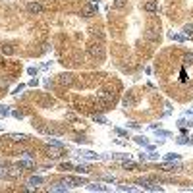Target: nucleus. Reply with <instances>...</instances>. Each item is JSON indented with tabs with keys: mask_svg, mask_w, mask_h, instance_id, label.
I'll return each mask as SVG.
<instances>
[{
	"mask_svg": "<svg viewBox=\"0 0 193 193\" xmlns=\"http://www.w3.org/2000/svg\"><path fill=\"white\" fill-rule=\"evenodd\" d=\"M137 183L143 187V189H147V191H162V186L158 182H153V180H149V178H141V180H137Z\"/></svg>",
	"mask_w": 193,
	"mask_h": 193,
	"instance_id": "f257e3e1",
	"label": "nucleus"
},
{
	"mask_svg": "<svg viewBox=\"0 0 193 193\" xmlns=\"http://www.w3.org/2000/svg\"><path fill=\"white\" fill-rule=\"evenodd\" d=\"M64 183H68L70 187H81V186H87V180L85 178H75V176H66Z\"/></svg>",
	"mask_w": 193,
	"mask_h": 193,
	"instance_id": "f03ea898",
	"label": "nucleus"
},
{
	"mask_svg": "<svg viewBox=\"0 0 193 193\" xmlns=\"http://www.w3.org/2000/svg\"><path fill=\"white\" fill-rule=\"evenodd\" d=\"M97 10H98V4H95V2L85 4L83 10H81V16H83V18H91V16H95V14H97Z\"/></svg>",
	"mask_w": 193,
	"mask_h": 193,
	"instance_id": "7ed1b4c3",
	"label": "nucleus"
},
{
	"mask_svg": "<svg viewBox=\"0 0 193 193\" xmlns=\"http://www.w3.org/2000/svg\"><path fill=\"white\" fill-rule=\"evenodd\" d=\"M160 170H164V172H180V170H183V166L182 164H172L170 160H166V162L160 164Z\"/></svg>",
	"mask_w": 193,
	"mask_h": 193,
	"instance_id": "20e7f679",
	"label": "nucleus"
},
{
	"mask_svg": "<svg viewBox=\"0 0 193 193\" xmlns=\"http://www.w3.org/2000/svg\"><path fill=\"white\" fill-rule=\"evenodd\" d=\"M18 166L21 168V170H35V160H33V158H25V160H19Z\"/></svg>",
	"mask_w": 193,
	"mask_h": 193,
	"instance_id": "39448f33",
	"label": "nucleus"
},
{
	"mask_svg": "<svg viewBox=\"0 0 193 193\" xmlns=\"http://www.w3.org/2000/svg\"><path fill=\"white\" fill-rule=\"evenodd\" d=\"M77 155H79L81 158H87V160H97V158H101L97 153H93V151H79Z\"/></svg>",
	"mask_w": 193,
	"mask_h": 193,
	"instance_id": "423d86ee",
	"label": "nucleus"
},
{
	"mask_svg": "<svg viewBox=\"0 0 193 193\" xmlns=\"http://www.w3.org/2000/svg\"><path fill=\"white\" fill-rule=\"evenodd\" d=\"M143 10L145 12H157L158 10V2L157 0H149V2L143 4Z\"/></svg>",
	"mask_w": 193,
	"mask_h": 193,
	"instance_id": "0eeeda50",
	"label": "nucleus"
},
{
	"mask_svg": "<svg viewBox=\"0 0 193 193\" xmlns=\"http://www.w3.org/2000/svg\"><path fill=\"white\" fill-rule=\"evenodd\" d=\"M62 147H54V149H48V158H52V160H54V158H60L62 157Z\"/></svg>",
	"mask_w": 193,
	"mask_h": 193,
	"instance_id": "6e6552de",
	"label": "nucleus"
},
{
	"mask_svg": "<svg viewBox=\"0 0 193 193\" xmlns=\"http://www.w3.org/2000/svg\"><path fill=\"white\" fill-rule=\"evenodd\" d=\"M27 10H29V14H41V12H43V6H41L39 2H31V4H27Z\"/></svg>",
	"mask_w": 193,
	"mask_h": 193,
	"instance_id": "1a4fd4ad",
	"label": "nucleus"
},
{
	"mask_svg": "<svg viewBox=\"0 0 193 193\" xmlns=\"http://www.w3.org/2000/svg\"><path fill=\"white\" fill-rule=\"evenodd\" d=\"M58 81L62 85H72L73 83V75H72V73H62V75L58 77Z\"/></svg>",
	"mask_w": 193,
	"mask_h": 193,
	"instance_id": "9d476101",
	"label": "nucleus"
},
{
	"mask_svg": "<svg viewBox=\"0 0 193 193\" xmlns=\"http://www.w3.org/2000/svg\"><path fill=\"white\" fill-rule=\"evenodd\" d=\"M98 98H102L104 102H114V93H110V91H101V93H98Z\"/></svg>",
	"mask_w": 193,
	"mask_h": 193,
	"instance_id": "9b49d317",
	"label": "nucleus"
},
{
	"mask_svg": "<svg viewBox=\"0 0 193 193\" xmlns=\"http://www.w3.org/2000/svg\"><path fill=\"white\" fill-rule=\"evenodd\" d=\"M91 54L97 56V58H102V56H104V48H102L101 44H95V47L91 48Z\"/></svg>",
	"mask_w": 193,
	"mask_h": 193,
	"instance_id": "f8f14e48",
	"label": "nucleus"
},
{
	"mask_svg": "<svg viewBox=\"0 0 193 193\" xmlns=\"http://www.w3.org/2000/svg\"><path fill=\"white\" fill-rule=\"evenodd\" d=\"M73 170H75L77 174H89V172H91V166H89V164H77Z\"/></svg>",
	"mask_w": 193,
	"mask_h": 193,
	"instance_id": "ddd939ff",
	"label": "nucleus"
},
{
	"mask_svg": "<svg viewBox=\"0 0 193 193\" xmlns=\"http://www.w3.org/2000/svg\"><path fill=\"white\" fill-rule=\"evenodd\" d=\"M122 166H124L126 170H137L139 164H137V162H133V160H129V158H126V160L122 162Z\"/></svg>",
	"mask_w": 193,
	"mask_h": 193,
	"instance_id": "4468645a",
	"label": "nucleus"
},
{
	"mask_svg": "<svg viewBox=\"0 0 193 193\" xmlns=\"http://www.w3.org/2000/svg\"><path fill=\"white\" fill-rule=\"evenodd\" d=\"M87 189L89 191H108V187L102 186V183H91V186L87 183Z\"/></svg>",
	"mask_w": 193,
	"mask_h": 193,
	"instance_id": "2eb2a0df",
	"label": "nucleus"
},
{
	"mask_svg": "<svg viewBox=\"0 0 193 193\" xmlns=\"http://www.w3.org/2000/svg\"><path fill=\"white\" fill-rule=\"evenodd\" d=\"M10 139H12V141H16V143H21V141H27V135L25 133H12Z\"/></svg>",
	"mask_w": 193,
	"mask_h": 193,
	"instance_id": "dca6fc26",
	"label": "nucleus"
},
{
	"mask_svg": "<svg viewBox=\"0 0 193 193\" xmlns=\"http://www.w3.org/2000/svg\"><path fill=\"white\" fill-rule=\"evenodd\" d=\"M124 106H126V108H133V106H135V98L131 95H126L124 97Z\"/></svg>",
	"mask_w": 193,
	"mask_h": 193,
	"instance_id": "f3484780",
	"label": "nucleus"
},
{
	"mask_svg": "<svg viewBox=\"0 0 193 193\" xmlns=\"http://www.w3.org/2000/svg\"><path fill=\"white\" fill-rule=\"evenodd\" d=\"M176 143H178V145H191L193 139H191V137H186V135H182V137L176 139Z\"/></svg>",
	"mask_w": 193,
	"mask_h": 193,
	"instance_id": "a211bd4d",
	"label": "nucleus"
},
{
	"mask_svg": "<svg viewBox=\"0 0 193 193\" xmlns=\"http://www.w3.org/2000/svg\"><path fill=\"white\" fill-rule=\"evenodd\" d=\"M43 182H44V180L41 178V176H33V178L29 180V186H31V187H37V186H41Z\"/></svg>",
	"mask_w": 193,
	"mask_h": 193,
	"instance_id": "6ab92c4d",
	"label": "nucleus"
},
{
	"mask_svg": "<svg viewBox=\"0 0 193 193\" xmlns=\"http://www.w3.org/2000/svg\"><path fill=\"white\" fill-rule=\"evenodd\" d=\"M0 52H2V54H6V56H12L16 50H14V47H10V44H4V47L0 48Z\"/></svg>",
	"mask_w": 193,
	"mask_h": 193,
	"instance_id": "aec40b11",
	"label": "nucleus"
},
{
	"mask_svg": "<svg viewBox=\"0 0 193 193\" xmlns=\"http://www.w3.org/2000/svg\"><path fill=\"white\" fill-rule=\"evenodd\" d=\"M12 83V77H0V89H8Z\"/></svg>",
	"mask_w": 193,
	"mask_h": 193,
	"instance_id": "412c9836",
	"label": "nucleus"
},
{
	"mask_svg": "<svg viewBox=\"0 0 193 193\" xmlns=\"http://www.w3.org/2000/svg\"><path fill=\"white\" fill-rule=\"evenodd\" d=\"M50 191H68V186H64V183H54V186H50Z\"/></svg>",
	"mask_w": 193,
	"mask_h": 193,
	"instance_id": "4be33fe9",
	"label": "nucleus"
},
{
	"mask_svg": "<svg viewBox=\"0 0 193 193\" xmlns=\"http://www.w3.org/2000/svg\"><path fill=\"white\" fill-rule=\"evenodd\" d=\"M170 39L172 41H178V43H183V41H186V35H180V33H170Z\"/></svg>",
	"mask_w": 193,
	"mask_h": 193,
	"instance_id": "5701e85b",
	"label": "nucleus"
},
{
	"mask_svg": "<svg viewBox=\"0 0 193 193\" xmlns=\"http://www.w3.org/2000/svg\"><path fill=\"white\" fill-rule=\"evenodd\" d=\"M133 141L137 143V145H141V147H147L149 143H147V139L143 137V135H137V137H133Z\"/></svg>",
	"mask_w": 193,
	"mask_h": 193,
	"instance_id": "b1692460",
	"label": "nucleus"
},
{
	"mask_svg": "<svg viewBox=\"0 0 193 193\" xmlns=\"http://www.w3.org/2000/svg\"><path fill=\"white\" fill-rule=\"evenodd\" d=\"M164 158L170 160V162H174V160H180V155L178 153H166V155H164Z\"/></svg>",
	"mask_w": 193,
	"mask_h": 193,
	"instance_id": "393cba45",
	"label": "nucleus"
},
{
	"mask_svg": "<svg viewBox=\"0 0 193 193\" xmlns=\"http://www.w3.org/2000/svg\"><path fill=\"white\" fill-rule=\"evenodd\" d=\"M155 133L158 135V137H170V131H166V129H158V128H155Z\"/></svg>",
	"mask_w": 193,
	"mask_h": 193,
	"instance_id": "a878e982",
	"label": "nucleus"
},
{
	"mask_svg": "<svg viewBox=\"0 0 193 193\" xmlns=\"http://www.w3.org/2000/svg\"><path fill=\"white\" fill-rule=\"evenodd\" d=\"M47 145L48 147H62V149H64V143L56 141V139H47Z\"/></svg>",
	"mask_w": 193,
	"mask_h": 193,
	"instance_id": "bb28decb",
	"label": "nucleus"
},
{
	"mask_svg": "<svg viewBox=\"0 0 193 193\" xmlns=\"http://www.w3.org/2000/svg\"><path fill=\"white\" fill-rule=\"evenodd\" d=\"M183 35H186V37H191L193 35V23H189V25H183Z\"/></svg>",
	"mask_w": 193,
	"mask_h": 193,
	"instance_id": "cd10ccee",
	"label": "nucleus"
},
{
	"mask_svg": "<svg viewBox=\"0 0 193 193\" xmlns=\"http://www.w3.org/2000/svg\"><path fill=\"white\" fill-rule=\"evenodd\" d=\"M10 114H12V112H10V108H8V106H4V104L0 106V116H2V118H4V116H10Z\"/></svg>",
	"mask_w": 193,
	"mask_h": 193,
	"instance_id": "c85d7f7f",
	"label": "nucleus"
},
{
	"mask_svg": "<svg viewBox=\"0 0 193 193\" xmlns=\"http://www.w3.org/2000/svg\"><path fill=\"white\" fill-rule=\"evenodd\" d=\"M0 178H10V176H8V168L4 166V164H0Z\"/></svg>",
	"mask_w": 193,
	"mask_h": 193,
	"instance_id": "c756f323",
	"label": "nucleus"
},
{
	"mask_svg": "<svg viewBox=\"0 0 193 193\" xmlns=\"http://www.w3.org/2000/svg\"><path fill=\"white\" fill-rule=\"evenodd\" d=\"M118 189L120 191H137V187H133V186H118Z\"/></svg>",
	"mask_w": 193,
	"mask_h": 193,
	"instance_id": "7c9ffc66",
	"label": "nucleus"
},
{
	"mask_svg": "<svg viewBox=\"0 0 193 193\" xmlns=\"http://www.w3.org/2000/svg\"><path fill=\"white\" fill-rule=\"evenodd\" d=\"M72 168H75L72 162H62L60 164V170H72Z\"/></svg>",
	"mask_w": 193,
	"mask_h": 193,
	"instance_id": "2f4dec72",
	"label": "nucleus"
},
{
	"mask_svg": "<svg viewBox=\"0 0 193 193\" xmlns=\"http://www.w3.org/2000/svg\"><path fill=\"white\" fill-rule=\"evenodd\" d=\"M147 37L153 39V41H157L158 39V33H155V29H149V31H147Z\"/></svg>",
	"mask_w": 193,
	"mask_h": 193,
	"instance_id": "473e14b6",
	"label": "nucleus"
},
{
	"mask_svg": "<svg viewBox=\"0 0 193 193\" xmlns=\"http://www.w3.org/2000/svg\"><path fill=\"white\" fill-rule=\"evenodd\" d=\"M183 62L186 64H193V52H187V54L183 56Z\"/></svg>",
	"mask_w": 193,
	"mask_h": 193,
	"instance_id": "72a5a7b5",
	"label": "nucleus"
},
{
	"mask_svg": "<svg viewBox=\"0 0 193 193\" xmlns=\"http://www.w3.org/2000/svg\"><path fill=\"white\" fill-rule=\"evenodd\" d=\"M93 120H95V122H101V124H106V118L101 116V114H95V116H93Z\"/></svg>",
	"mask_w": 193,
	"mask_h": 193,
	"instance_id": "f704fd0d",
	"label": "nucleus"
},
{
	"mask_svg": "<svg viewBox=\"0 0 193 193\" xmlns=\"http://www.w3.org/2000/svg\"><path fill=\"white\" fill-rule=\"evenodd\" d=\"M12 116L18 118V120H21V118H23V112H21V110H14V112H12Z\"/></svg>",
	"mask_w": 193,
	"mask_h": 193,
	"instance_id": "c9c22d12",
	"label": "nucleus"
},
{
	"mask_svg": "<svg viewBox=\"0 0 193 193\" xmlns=\"http://www.w3.org/2000/svg\"><path fill=\"white\" fill-rule=\"evenodd\" d=\"M102 180H104V182H116V178L110 176V174H104V176H102Z\"/></svg>",
	"mask_w": 193,
	"mask_h": 193,
	"instance_id": "e433bc0d",
	"label": "nucleus"
},
{
	"mask_svg": "<svg viewBox=\"0 0 193 193\" xmlns=\"http://www.w3.org/2000/svg\"><path fill=\"white\" fill-rule=\"evenodd\" d=\"M126 6V0H116L114 2V8H124Z\"/></svg>",
	"mask_w": 193,
	"mask_h": 193,
	"instance_id": "4c0bfd02",
	"label": "nucleus"
},
{
	"mask_svg": "<svg viewBox=\"0 0 193 193\" xmlns=\"http://www.w3.org/2000/svg\"><path fill=\"white\" fill-rule=\"evenodd\" d=\"M114 131H116V133L120 135V137H128V131H126V129H118V128H116Z\"/></svg>",
	"mask_w": 193,
	"mask_h": 193,
	"instance_id": "58836bf2",
	"label": "nucleus"
},
{
	"mask_svg": "<svg viewBox=\"0 0 193 193\" xmlns=\"http://www.w3.org/2000/svg\"><path fill=\"white\" fill-rule=\"evenodd\" d=\"M23 87H25V85H21V83H19V85H18V87H16V89H14V95H19V93H21V91H23Z\"/></svg>",
	"mask_w": 193,
	"mask_h": 193,
	"instance_id": "ea45409f",
	"label": "nucleus"
},
{
	"mask_svg": "<svg viewBox=\"0 0 193 193\" xmlns=\"http://www.w3.org/2000/svg\"><path fill=\"white\" fill-rule=\"evenodd\" d=\"M37 72H39L37 68H27V73H29V75H37Z\"/></svg>",
	"mask_w": 193,
	"mask_h": 193,
	"instance_id": "a19ab883",
	"label": "nucleus"
},
{
	"mask_svg": "<svg viewBox=\"0 0 193 193\" xmlns=\"http://www.w3.org/2000/svg\"><path fill=\"white\" fill-rule=\"evenodd\" d=\"M23 157H25V158H35V153H31V151H25V153H23Z\"/></svg>",
	"mask_w": 193,
	"mask_h": 193,
	"instance_id": "79ce46f5",
	"label": "nucleus"
},
{
	"mask_svg": "<svg viewBox=\"0 0 193 193\" xmlns=\"http://www.w3.org/2000/svg\"><path fill=\"white\" fill-rule=\"evenodd\" d=\"M129 128H133V129H139V124H135V122H129Z\"/></svg>",
	"mask_w": 193,
	"mask_h": 193,
	"instance_id": "37998d69",
	"label": "nucleus"
},
{
	"mask_svg": "<svg viewBox=\"0 0 193 193\" xmlns=\"http://www.w3.org/2000/svg\"><path fill=\"white\" fill-rule=\"evenodd\" d=\"M139 160H147V153H141V155H139Z\"/></svg>",
	"mask_w": 193,
	"mask_h": 193,
	"instance_id": "c03bdc74",
	"label": "nucleus"
},
{
	"mask_svg": "<svg viewBox=\"0 0 193 193\" xmlns=\"http://www.w3.org/2000/svg\"><path fill=\"white\" fill-rule=\"evenodd\" d=\"M186 114H187V116H191V114H193V106H191V108H189V110H187V112H186Z\"/></svg>",
	"mask_w": 193,
	"mask_h": 193,
	"instance_id": "a18cd8bd",
	"label": "nucleus"
}]
</instances>
